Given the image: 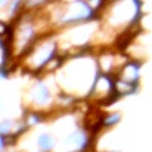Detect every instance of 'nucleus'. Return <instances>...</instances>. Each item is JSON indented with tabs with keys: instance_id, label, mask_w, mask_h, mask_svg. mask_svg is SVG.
Segmentation results:
<instances>
[{
	"instance_id": "obj_1",
	"label": "nucleus",
	"mask_w": 152,
	"mask_h": 152,
	"mask_svg": "<svg viewBox=\"0 0 152 152\" xmlns=\"http://www.w3.org/2000/svg\"><path fill=\"white\" fill-rule=\"evenodd\" d=\"M1 142H3V141H1V138H0V148H1Z\"/></svg>"
}]
</instances>
